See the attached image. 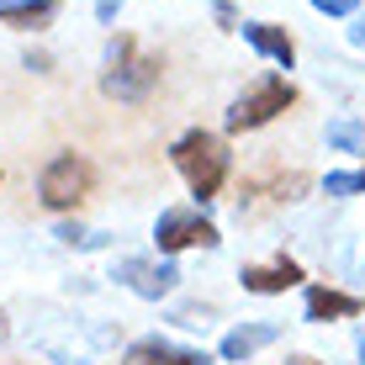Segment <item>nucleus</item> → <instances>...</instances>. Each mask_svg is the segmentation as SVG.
I'll return each instance as SVG.
<instances>
[{
  "label": "nucleus",
  "mask_w": 365,
  "mask_h": 365,
  "mask_svg": "<svg viewBox=\"0 0 365 365\" xmlns=\"http://www.w3.org/2000/svg\"><path fill=\"white\" fill-rule=\"evenodd\" d=\"M159 74H165V58L143 53V48L133 43L128 32H117L106 43V69H101V91L111 101H122V106H143L148 96H154Z\"/></svg>",
  "instance_id": "1"
},
{
  "label": "nucleus",
  "mask_w": 365,
  "mask_h": 365,
  "mask_svg": "<svg viewBox=\"0 0 365 365\" xmlns=\"http://www.w3.org/2000/svg\"><path fill=\"white\" fill-rule=\"evenodd\" d=\"M170 159H175V170L185 175V185H191L196 201H212L222 191V180H228V170H233L228 143H222L217 133H207V128L180 133V138H175V148H170Z\"/></svg>",
  "instance_id": "2"
},
{
  "label": "nucleus",
  "mask_w": 365,
  "mask_h": 365,
  "mask_svg": "<svg viewBox=\"0 0 365 365\" xmlns=\"http://www.w3.org/2000/svg\"><path fill=\"white\" fill-rule=\"evenodd\" d=\"M297 106V85L281 80V74H265V80H255L249 91H238L228 101V111H222V128L228 133H255L265 128V122H275L281 111Z\"/></svg>",
  "instance_id": "3"
},
{
  "label": "nucleus",
  "mask_w": 365,
  "mask_h": 365,
  "mask_svg": "<svg viewBox=\"0 0 365 365\" xmlns=\"http://www.w3.org/2000/svg\"><path fill=\"white\" fill-rule=\"evenodd\" d=\"M307 196V175L286 170V165H265V170H249L238 180V217H265L275 207H292V201Z\"/></svg>",
  "instance_id": "4"
},
{
  "label": "nucleus",
  "mask_w": 365,
  "mask_h": 365,
  "mask_svg": "<svg viewBox=\"0 0 365 365\" xmlns=\"http://www.w3.org/2000/svg\"><path fill=\"white\" fill-rule=\"evenodd\" d=\"M96 191V170L85 154H53L37 175V201H43L48 212H74L85 207V196Z\"/></svg>",
  "instance_id": "5"
},
{
  "label": "nucleus",
  "mask_w": 365,
  "mask_h": 365,
  "mask_svg": "<svg viewBox=\"0 0 365 365\" xmlns=\"http://www.w3.org/2000/svg\"><path fill=\"white\" fill-rule=\"evenodd\" d=\"M154 244H159V255L212 249L217 244V228H212L201 212H191V207H170V212H159V222H154Z\"/></svg>",
  "instance_id": "6"
},
{
  "label": "nucleus",
  "mask_w": 365,
  "mask_h": 365,
  "mask_svg": "<svg viewBox=\"0 0 365 365\" xmlns=\"http://www.w3.org/2000/svg\"><path fill=\"white\" fill-rule=\"evenodd\" d=\"M117 281L128 286V292H138L143 302H159V297H170L175 292V281H180V270L170 265V259H122L117 265Z\"/></svg>",
  "instance_id": "7"
},
{
  "label": "nucleus",
  "mask_w": 365,
  "mask_h": 365,
  "mask_svg": "<svg viewBox=\"0 0 365 365\" xmlns=\"http://www.w3.org/2000/svg\"><path fill=\"white\" fill-rule=\"evenodd\" d=\"M238 281H244V292H255V297H281V292H292V286H302V265L292 255H275L265 265H244Z\"/></svg>",
  "instance_id": "8"
},
{
  "label": "nucleus",
  "mask_w": 365,
  "mask_h": 365,
  "mask_svg": "<svg viewBox=\"0 0 365 365\" xmlns=\"http://www.w3.org/2000/svg\"><path fill=\"white\" fill-rule=\"evenodd\" d=\"M365 302L355 292H339V286H307V323H344V318H360Z\"/></svg>",
  "instance_id": "9"
},
{
  "label": "nucleus",
  "mask_w": 365,
  "mask_h": 365,
  "mask_svg": "<svg viewBox=\"0 0 365 365\" xmlns=\"http://www.w3.org/2000/svg\"><path fill=\"white\" fill-rule=\"evenodd\" d=\"M122 365H212V355L207 349H180L170 339H138V344H128Z\"/></svg>",
  "instance_id": "10"
},
{
  "label": "nucleus",
  "mask_w": 365,
  "mask_h": 365,
  "mask_svg": "<svg viewBox=\"0 0 365 365\" xmlns=\"http://www.w3.org/2000/svg\"><path fill=\"white\" fill-rule=\"evenodd\" d=\"M238 32H244V43L255 48V53H265L270 64H281V69L297 64V43H292L286 27H275V21H244Z\"/></svg>",
  "instance_id": "11"
},
{
  "label": "nucleus",
  "mask_w": 365,
  "mask_h": 365,
  "mask_svg": "<svg viewBox=\"0 0 365 365\" xmlns=\"http://www.w3.org/2000/svg\"><path fill=\"white\" fill-rule=\"evenodd\" d=\"M275 339H281V323H244V329H233L228 339H222V349H217V355L228 360V365H238V360L259 355L265 344H275Z\"/></svg>",
  "instance_id": "12"
},
{
  "label": "nucleus",
  "mask_w": 365,
  "mask_h": 365,
  "mask_svg": "<svg viewBox=\"0 0 365 365\" xmlns=\"http://www.w3.org/2000/svg\"><path fill=\"white\" fill-rule=\"evenodd\" d=\"M58 16V0H16V6H0V27L16 32H43Z\"/></svg>",
  "instance_id": "13"
},
{
  "label": "nucleus",
  "mask_w": 365,
  "mask_h": 365,
  "mask_svg": "<svg viewBox=\"0 0 365 365\" xmlns=\"http://www.w3.org/2000/svg\"><path fill=\"white\" fill-rule=\"evenodd\" d=\"M329 148H339V154H365V122L334 117L329 122Z\"/></svg>",
  "instance_id": "14"
},
{
  "label": "nucleus",
  "mask_w": 365,
  "mask_h": 365,
  "mask_svg": "<svg viewBox=\"0 0 365 365\" xmlns=\"http://www.w3.org/2000/svg\"><path fill=\"white\" fill-rule=\"evenodd\" d=\"M58 238H64V244H74V249H96V244H101V233L80 228V222H64V228H58Z\"/></svg>",
  "instance_id": "15"
},
{
  "label": "nucleus",
  "mask_w": 365,
  "mask_h": 365,
  "mask_svg": "<svg viewBox=\"0 0 365 365\" xmlns=\"http://www.w3.org/2000/svg\"><path fill=\"white\" fill-rule=\"evenodd\" d=\"M323 191H329V196H355V170L329 175V180H323Z\"/></svg>",
  "instance_id": "16"
},
{
  "label": "nucleus",
  "mask_w": 365,
  "mask_h": 365,
  "mask_svg": "<svg viewBox=\"0 0 365 365\" xmlns=\"http://www.w3.org/2000/svg\"><path fill=\"white\" fill-rule=\"evenodd\" d=\"M312 11H323V16H355L360 0H312Z\"/></svg>",
  "instance_id": "17"
},
{
  "label": "nucleus",
  "mask_w": 365,
  "mask_h": 365,
  "mask_svg": "<svg viewBox=\"0 0 365 365\" xmlns=\"http://www.w3.org/2000/svg\"><path fill=\"white\" fill-rule=\"evenodd\" d=\"M212 16H217V27H228V32H238V11L228 6V0H217V6H212Z\"/></svg>",
  "instance_id": "18"
},
{
  "label": "nucleus",
  "mask_w": 365,
  "mask_h": 365,
  "mask_svg": "<svg viewBox=\"0 0 365 365\" xmlns=\"http://www.w3.org/2000/svg\"><path fill=\"white\" fill-rule=\"evenodd\" d=\"M117 11H122V0H101L96 16H101V21H117Z\"/></svg>",
  "instance_id": "19"
},
{
  "label": "nucleus",
  "mask_w": 365,
  "mask_h": 365,
  "mask_svg": "<svg viewBox=\"0 0 365 365\" xmlns=\"http://www.w3.org/2000/svg\"><path fill=\"white\" fill-rule=\"evenodd\" d=\"M349 43H355V48H365V16L355 21V27H349Z\"/></svg>",
  "instance_id": "20"
},
{
  "label": "nucleus",
  "mask_w": 365,
  "mask_h": 365,
  "mask_svg": "<svg viewBox=\"0 0 365 365\" xmlns=\"http://www.w3.org/2000/svg\"><path fill=\"white\" fill-rule=\"evenodd\" d=\"M281 365H323V360H318V355H286Z\"/></svg>",
  "instance_id": "21"
},
{
  "label": "nucleus",
  "mask_w": 365,
  "mask_h": 365,
  "mask_svg": "<svg viewBox=\"0 0 365 365\" xmlns=\"http://www.w3.org/2000/svg\"><path fill=\"white\" fill-rule=\"evenodd\" d=\"M11 339V323H6V307H0V344Z\"/></svg>",
  "instance_id": "22"
},
{
  "label": "nucleus",
  "mask_w": 365,
  "mask_h": 365,
  "mask_svg": "<svg viewBox=\"0 0 365 365\" xmlns=\"http://www.w3.org/2000/svg\"><path fill=\"white\" fill-rule=\"evenodd\" d=\"M355 196H365V170H355Z\"/></svg>",
  "instance_id": "23"
},
{
  "label": "nucleus",
  "mask_w": 365,
  "mask_h": 365,
  "mask_svg": "<svg viewBox=\"0 0 365 365\" xmlns=\"http://www.w3.org/2000/svg\"><path fill=\"white\" fill-rule=\"evenodd\" d=\"M58 365H85V360H58Z\"/></svg>",
  "instance_id": "24"
},
{
  "label": "nucleus",
  "mask_w": 365,
  "mask_h": 365,
  "mask_svg": "<svg viewBox=\"0 0 365 365\" xmlns=\"http://www.w3.org/2000/svg\"><path fill=\"white\" fill-rule=\"evenodd\" d=\"M360 365H365V339H360Z\"/></svg>",
  "instance_id": "25"
},
{
  "label": "nucleus",
  "mask_w": 365,
  "mask_h": 365,
  "mask_svg": "<svg viewBox=\"0 0 365 365\" xmlns=\"http://www.w3.org/2000/svg\"><path fill=\"white\" fill-rule=\"evenodd\" d=\"M0 6H16V0H0Z\"/></svg>",
  "instance_id": "26"
}]
</instances>
